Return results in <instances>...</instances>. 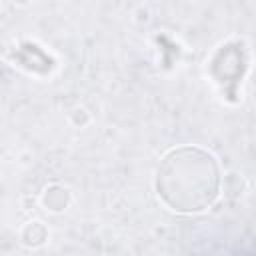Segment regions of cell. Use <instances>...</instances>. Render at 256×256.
I'll list each match as a JSON object with an SVG mask.
<instances>
[{
    "label": "cell",
    "instance_id": "1",
    "mask_svg": "<svg viewBox=\"0 0 256 256\" xmlns=\"http://www.w3.org/2000/svg\"><path fill=\"white\" fill-rule=\"evenodd\" d=\"M186 178L162 166L158 174V190L176 210H200L210 202L216 190V170L210 156L198 150H180L168 158Z\"/></svg>",
    "mask_w": 256,
    "mask_h": 256
}]
</instances>
